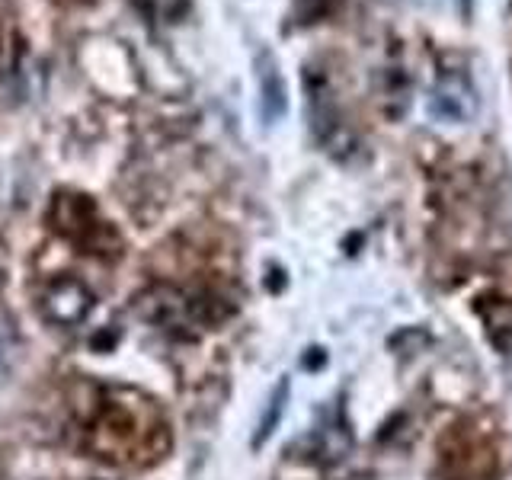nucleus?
Returning a JSON list of instances; mask_svg holds the SVG:
<instances>
[{
	"instance_id": "nucleus-1",
	"label": "nucleus",
	"mask_w": 512,
	"mask_h": 480,
	"mask_svg": "<svg viewBox=\"0 0 512 480\" xmlns=\"http://www.w3.org/2000/svg\"><path fill=\"white\" fill-rule=\"evenodd\" d=\"M84 432L90 452L116 464L157 458L170 445L160 407L141 391L128 388H103V400L96 404Z\"/></svg>"
},
{
	"instance_id": "nucleus-2",
	"label": "nucleus",
	"mask_w": 512,
	"mask_h": 480,
	"mask_svg": "<svg viewBox=\"0 0 512 480\" xmlns=\"http://www.w3.org/2000/svg\"><path fill=\"white\" fill-rule=\"evenodd\" d=\"M215 301H205L199 295L186 292L180 285H151L135 298V314L141 320H148L151 327L164 330L170 336H199L205 327L215 324L212 314Z\"/></svg>"
},
{
	"instance_id": "nucleus-3",
	"label": "nucleus",
	"mask_w": 512,
	"mask_h": 480,
	"mask_svg": "<svg viewBox=\"0 0 512 480\" xmlns=\"http://www.w3.org/2000/svg\"><path fill=\"white\" fill-rule=\"evenodd\" d=\"M96 298L90 288L80 279H55L52 285L42 292V314L58 327H77L93 314Z\"/></svg>"
},
{
	"instance_id": "nucleus-4",
	"label": "nucleus",
	"mask_w": 512,
	"mask_h": 480,
	"mask_svg": "<svg viewBox=\"0 0 512 480\" xmlns=\"http://www.w3.org/2000/svg\"><path fill=\"white\" fill-rule=\"evenodd\" d=\"M429 106L445 122H471L480 109V100H477V90L471 84L468 71H461V68L442 71L436 87H432Z\"/></svg>"
},
{
	"instance_id": "nucleus-5",
	"label": "nucleus",
	"mask_w": 512,
	"mask_h": 480,
	"mask_svg": "<svg viewBox=\"0 0 512 480\" xmlns=\"http://www.w3.org/2000/svg\"><path fill=\"white\" fill-rule=\"evenodd\" d=\"M55 228L80 247H96V237H106L109 228L96 218V208L87 196H55L52 202Z\"/></svg>"
},
{
	"instance_id": "nucleus-6",
	"label": "nucleus",
	"mask_w": 512,
	"mask_h": 480,
	"mask_svg": "<svg viewBox=\"0 0 512 480\" xmlns=\"http://www.w3.org/2000/svg\"><path fill=\"white\" fill-rule=\"evenodd\" d=\"M480 317L487 324V336L496 349V356L503 359V368L512 378V301L490 298L480 304Z\"/></svg>"
},
{
	"instance_id": "nucleus-7",
	"label": "nucleus",
	"mask_w": 512,
	"mask_h": 480,
	"mask_svg": "<svg viewBox=\"0 0 512 480\" xmlns=\"http://www.w3.org/2000/svg\"><path fill=\"white\" fill-rule=\"evenodd\" d=\"M263 74H260V87H263V116L266 119H279L288 100H285V80L276 68V61H272L269 55L263 58Z\"/></svg>"
},
{
	"instance_id": "nucleus-8",
	"label": "nucleus",
	"mask_w": 512,
	"mask_h": 480,
	"mask_svg": "<svg viewBox=\"0 0 512 480\" xmlns=\"http://www.w3.org/2000/svg\"><path fill=\"white\" fill-rule=\"evenodd\" d=\"M132 4L154 23H180L189 13V0H132Z\"/></svg>"
},
{
	"instance_id": "nucleus-9",
	"label": "nucleus",
	"mask_w": 512,
	"mask_h": 480,
	"mask_svg": "<svg viewBox=\"0 0 512 480\" xmlns=\"http://www.w3.org/2000/svg\"><path fill=\"white\" fill-rule=\"evenodd\" d=\"M285 397H288V381H282L279 388H276V397L269 400V410H266V416H263V423H260V432H256V439H253V445H260L269 432H272V426L279 423V416H282V407H285Z\"/></svg>"
},
{
	"instance_id": "nucleus-10",
	"label": "nucleus",
	"mask_w": 512,
	"mask_h": 480,
	"mask_svg": "<svg viewBox=\"0 0 512 480\" xmlns=\"http://www.w3.org/2000/svg\"><path fill=\"white\" fill-rule=\"evenodd\" d=\"M4 356H7V333L0 330V365H4Z\"/></svg>"
}]
</instances>
